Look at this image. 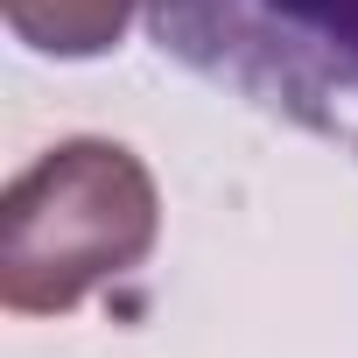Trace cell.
I'll list each match as a JSON object with an SVG mask.
<instances>
[{"mask_svg": "<svg viewBox=\"0 0 358 358\" xmlns=\"http://www.w3.org/2000/svg\"><path fill=\"white\" fill-rule=\"evenodd\" d=\"M141 15L190 78L358 162V0H141Z\"/></svg>", "mask_w": 358, "mask_h": 358, "instance_id": "2", "label": "cell"}, {"mask_svg": "<svg viewBox=\"0 0 358 358\" xmlns=\"http://www.w3.org/2000/svg\"><path fill=\"white\" fill-rule=\"evenodd\" d=\"M162 239V190L127 141L78 134L36 155L0 197V302L15 316H71L127 281Z\"/></svg>", "mask_w": 358, "mask_h": 358, "instance_id": "1", "label": "cell"}, {"mask_svg": "<svg viewBox=\"0 0 358 358\" xmlns=\"http://www.w3.org/2000/svg\"><path fill=\"white\" fill-rule=\"evenodd\" d=\"M0 8H8V29L36 57L78 64V57H106L127 36L141 0H0Z\"/></svg>", "mask_w": 358, "mask_h": 358, "instance_id": "3", "label": "cell"}]
</instances>
